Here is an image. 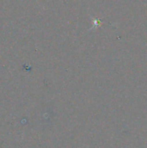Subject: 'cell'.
<instances>
[{
	"label": "cell",
	"mask_w": 147,
	"mask_h": 148,
	"mask_svg": "<svg viewBox=\"0 0 147 148\" xmlns=\"http://www.w3.org/2000/svg\"><path fill=\"white\" fill-rule=\"evenodd\" d=\"M93 19H94V26L95 27H99L101 25V21L98 20V19H94V18H93Z\"/></svg>",
	"instance_id": "6da1fadb"
}]
</instances>
